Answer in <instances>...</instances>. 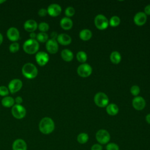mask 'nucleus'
Returning a JSON list of instances; mask_svg holds the SVG:
<instances>
[{"label": "nucleus", "mask_w": 150, "mask_h": 150, "mask_svg": "<svg viewBox=\"0 0 150 150\" xmlns=\"http://www.w3.org/2000/svg\"><path fill=\"white\" fill-rule=\"evenodd\" d=\"M108 22H109V25H110L111 27H117L120 25L121 22V20L118 16H113L110 18Z\"/></svg>", "instance_id": "nucleus-28"}, {"label": "nucleus", "mask_w": 150, "mask_h": 150, "mask_svg": "<svg viewBox=\"0 0 150 150\" xmlns=\"http://www.w3.org/2000/svg\"><path fill=\"white\" fill-rule=\"evenodd\" d=\"M111 139V136L108 131L104 129L98 130L96 134V139L101 145L107 144Z\"/></svg>", "instance_id": "nucleus-4"}, {"label": "nucleus", "mask_w": 150, "mask_h": 150, "mask_svg": "<svg viewBox=\"0 0 150 150\" xmlns=\"http://www.w3.org/2000/svg\"><path fill=\"white\" fill-rule=\"evenodd\" d=\"M147 20V16L143 12H137L134 17V22L137 26L144 25Z\"/></svg>", "instance_id": "nucleus-17"}, {"label": "nucleus", "mask_w": 150, "mask_h": 150, "mask_svg": "<svg viewBox=\"0 0 150 150\" xmlns=\"http://www.w3.org/2000/svg\"><path fill=\"white\" fill-rule=\"evenodd\" d=\"M6 2L5 0H0V5L2 4L3 3H4V2Z\"/></svg>", "instance_id": "nucleus-43"}, {"label": "nucleus", "mask_w": 150, "mask_h": 150, "mask_svg": "<svg viewBox=\"0 0 150 150\" xmlns=\"http://www.w3.org/2000/svg\"><path fill=\"white\" fill-rule=\"evenodd\" d=\"M79 37L82 40L87 41L91 38L92 32L90 30L87 29H83L79 33Z\"/></svg>", "instance_id": "nucleus-23"}, {"label": "nucleus", "mask_w": 150, "mask_h": 150, "mask_svg": "<svg viewBox=\"0 0 150 150\" xmlns=\"http://www.w3.org/2000/svg\"><path fill=\"white\" fill-rule=\"evenodd\" d=\"M1 104L5 108H12L15 104V99L11 96H6L2 98Z\"/></svg>", "instance_id": "nucleus-20"}, {"label": "nucleus", "mask_w": 150, "mask_h": 150, "mask_svg": "<svg viewBox=\"0 0 150 150\" xmlns=\"http://www.w3.org/2000/svg\"><path fill=\"white\" fill-rule=\"evenodd\" d=\"M36 40L39 43H46L49 40V36L45 32H39L37 34Z\"/></svg>", "instance_id": "nucleus-26"}, {"label": "nucleus", "mask_w": 150, "mask_h": 150, "mask_svg": "<svg viewBox=\"0 0 150 150\" xmlns=\"http://www.w3.org/2000/svg\"><path fill=\"white\" fill-rule=\"evenodd\" d=\"M11 113L15 118L17 120H21L26 116V110L25 107L22 105L15 104L11 108Z\"/></svg>", "instance_id": "nucleus-6"}, {"label": "nucleus", "mask_w": 150, "mask_h": 150, "mask_svg": "<svg viewBox=\"0 0 150 150\" xmlns=\"http://www.w3.org/2000/svg\"><path fill=\"white\" fill-rule=\"evenodd\" d=\"M60 55H61V57L62 58V59L64 61L67 62H71L74 57L73 52L70 50L67 49H63L61 52Z\"/></svg>", "instance_id": "nucleus-21"}, {"label": "nucleus", "mask_w": 150, "mask_h": 150, "mask_svg": "<svg viewBox=\"0 0 150 150\" xmlns=\"http://www.w3.org/2000/svg\"><path fill=\"white\" fill-rule=\"evenodd\" d=\"M38 24L34 19H28L23 23L24 29L29 33L34 32L38 29Z\"/></svg>", "instance_id": "nucleus-16"}, {"label": "nucleus", "mask_w": 150, "mask_h": 150, "mask_svg": "<svg viewBox=\"0 0 150 150\" xmlns=\"http://www.w3.org/2000/svg\"><path fill=\"white\" fill-rule=\"evenodd\" d=\"M145 120L146 121V122L149 124H150V113L147 114L145 117Z\"/></svg>", "instance_id": "nucleus-41"}, {"label": "nucleus", "mask_w": 150, "mask_h": 150, "mask_svg": "<svg viewBox=\"0 0 150 150\" xmlns=\"http://www.w3.org/2000/svg\"><path fill=\"white\" fill-rule=\"evenodd\" d=\"M46 49L50 54H55L58 52L59 45L55 39H50L46 42Z\"/></svg>", "instance_id": "nucleus-12"}, {"label": "nucleus", "mask_w": 150, "mask_h": 150, "mask_svg": "<svg viewBox=\"0 0 150 150\" xmlns=\"http://www.w3.org/2000/svg\"><path fill=\"white\" fill-rule=\"evenodd\" d=\"M106 150H120V146L115 142H108L106 144Z\"/></svg>", "instance_id": "nucleus-31"}, {"label": "nucleus", "mask_w": 150, "mask_h": 150, "mask_svg": "<svg viewBox=\"0 0 150 150\" xmlns=\"http://www.w3.org/2000/svg\"><path fill=\"white\" fill-rule=\"evenodd\" d=\"M35 60L39 66H44L49 60V54L43 51L38 52L35 55Z\"/></svg>", "instance_id": "nucleus-10"}, {"label": "nucleus", "mask_w": 150, "mask_h": 150, "mask_svg": "<svg viewBox=\"0 0 150 150\" xmlns=\"http://www.w3.org/2000/svg\"><path fill=\"white\" fill-rule=\"evenodd\" d=\"M23 83L19 79H13L11 80L8 85V88L9 93L15 94L18 92L22 87Z\"/></svg>", "instance_id": "nucleus-8"}, {"label": "nucleus", "mask_w": 150, "mask_h": 150, "mask_svg": "<svg viewBox=\"0 0 150 150\" xmlns=\"http://www.w3.org/2000/svg\"><path fill=\"white\" fill-rule=\"evenodd\" d=\"M94 101L96 105L99 107H105L109 103V99L108 96L103 92H98L96 93L94 97Z\"/></svg>", "instance_id": "nucleus-5"}, {"label": "nucleus", "mask_w": 150, "mask_h": 150, "mask_svg": "<svg viewBox=\"0 0 150 150\" xmlns=\"http://www.w3.org/2000/svg\"><path fill=\"white\" fill-rule=\"evenodd\" d=\"M144 13L145 15H150V4L147 5L145 8H144Z\"/></svg>", "instance_id": "nucleus-38"}, {"label": "nucleus", "mask_w": 150, "mask_h": 150, "mask_svg": "<svg viewBox=\"0 0 150 150\" xmlns=\"http://www.w3.org/2000/svg\"><path fill=\"white\" fill-rule=\"evenodd\" d=\"M19 47H20V45L18 42H12V43L10 44V45L9 46V50L11 53H16L17 52H18V50H19Z\"/></svg>", "instance_id": "nucleus-30"}, {"label": "nucleus", "mask_w": 150, "mask_h": 150, "mask_svg": "<svg viewBox=\"0 0 150 150\" xmlns=\"http://www.w3.org/2000/svg\"><path fill=\"white\" fill-rule=\"evenodd\" d=\"M23 102V98L21 96H17L15 98V104H21Z\"/></svg>", "instance_id": "nucleus-37"}, {"label": "nucleus", "mask_w": 150, "mask_h": 150, "mask_svg": "<svg viewBox=\"0 0 150 150\" xmlns=\"http://www.w3.org/2000/svg\"><path fill=\"white\" fill-rule=\"evenodd\" d=\"M92 67L87 63H82L77 69V74L81 77H87L92 73Z\"/></svg>", "instance_id": "nucleus-9"}, {"label": "nucleus", "mask_w": 150, "mask_h": 150, "mask_svg": "<svg viewBox=\"0 0 150 150\" xmlns=\"http://www.w3.org/2000/svg\"><path fill=\"white\" fill-rule=\"evenodd\" d=\"M22 75L28 79H33L38 74L37 67L32 63H26L23 64L21 69Z\"/></svg>", "instance_id": "nucleus-2"}, {"label": "nucleus", "mask_w": 150, "mask_h": 150, "mask_svg": "<svg viewBox=\"0 0 150 150\" xmlns=\"http://www.w3.org/2000/svg\"><path fill=\"white\" fill-rule=\"evenodd\" d=\"M76 59L79 62L84 63L87 59V55L85 52L79 51L76 54Z\"/></svg>", "instance_id": "nucleus-27"}, {"label": "nucleus", "mask_w": 150, "mask_h": 150, "mask_svg": "<svg viewBox=\"0 0 150 150\" xmlns=\"http://www.w3.org/2000/svg\"><path fill=\"white\" fill-rule=\"evenodd\" d=\"M130 91L131 93L132 94V96H138V95L140 93V88L139 87L137 86V85H134L132 86L131 88H130Z\"/></svg>", "instance_id": "nucleus-34"}, {"label": "nucleus", "mask_w": 150, "mask_h": 150, "mask_svg": "<svg viewBox=\"0 0 150 150\" xmlns=\"http://www.w3.org/2000/svg\"><path fill=\"white\" fill-rule=\"evenodd\" d=\"M7 38L12 42H17L20 38V32L16 27H10L6 31Z\"/></svg>", "instance_id": "nucleus-11"}, {"label": "nucleus", "mask_w": 150, "mask_h": 150, "mask_svg": "<svg viewBox=\"0 0 150 150\" xmlns=\"http://www.w3.org/2000/svg\"><path fill=\"white\" fill-rule=\"evenodd\" d=\"M132 105L135 110L139 111L145 108L146 102L143 97L141 96H137L132 100Z\"/></svg>", "instance_id": "nucleus-15"}, {"label": "nucleus", "mask_w": 150, "mask_h": 150, "mask_svg": "<svg viewBox=\"0 0 150 150\" xmlns=\"http://www.w3.org/2000/svg\"><path fill=\"white\" fill-rule=\"evenodd\" d=\"M9 94V91L8 88L5 86H0V96L3 97L8 96Z\"/></svg>", "instance_id": "nucleus-33"}, {"label": "nucleus", "mask_w": 150, "mask_h": 150, "mask_svg": "<svg viewBox=\"0 0 150 150\" xmlns=\"http://www.w3.org/2000/svg\"><path fill=\"white\" fill-rule=\"evenodd\" d=\"M38 28L40 32H46L49 29V25L47 22H42L38 24Z\"/></svg>", "instance_id": "nucleus-29"}, {"label": "nucleus", "mask_w": 150, "mask_h": 150, "mask_svg": "<svg viewBox=\"0 0 150 150\" xmlns=\"http://www.w3.org/2000/svg\"><path fill=\"white\" fill-rule=\"evenodd\" d=\"M64 13H65V15L66 16V17H67V18L71 17L75 13V9H74V8H73L71 6H69L66 8Z\"/></svg>", "instance_id": "nucleus-32"}, {"label": "nucleus", "mask_w": 150, "mask_h": 150, "mask_svg": "<svg viewBox=\"0 0 150 150\" xmlns=\"http://www.w3.org/2000/svg\"><path fill=\"white\" fill-rule=\"evenodd\" d=\"M55 128L54 121L49 117L42 118L39 123V129L44 135H49L53 132Z\"/></svg>", "instance_id": "nucleus-1"}, {"label": "nucleus", "mask_w": 150, "mask_h": 150, "mask_svg": "<svg viewBox=\"0 0 150 150\" xmlns=\"http://www.w3.org/2000/svg\"><path fill=\"white\" fill-rule=\"evenodd\" d=\"M3 40H4L3 35H2V34L0 32V45L2 43V42H3Z\"/></svg>", "instance_id": "nucleus-42"}, {"label": "nucleus", "mask_w": 150, "mask_h": 150, "mask_svg": "<svg viewBox=\"0 0 150 150\" xmlns=\"http://www.w3.org/2000/svg\"><path fill=\"white\" fill-rule=\"evenodd\" d=\"M73 23L72 20L70 18H67L66 16L62 18L60 21V25L61 28L65 30L71 29L73 27Z\"/></svg>", "instance_id": "nucleus-19"}, {"label": "nucleus", "mask_w": 150, "mask_h": 150, "mask_svg": "<svg viewBox=\"0 0 150 150\" xmlns=\"http://www.w3.org/2000/svg\"><path fill=\"white\" fill-rule=\"evenodd\" d=\"M94 25L98 29L103 30L106 29L108 28L109 25V22L104 15L102 14H98L94 18Z\"/></svg>", "instance_id": "nucleus-7"}, {"label": "nucleus", "mask_w": 150, "mask_h": 150, "mask_svg": "<svg viewBox=\"0 0 150 150\" xmlns=\"http://www.w3.org/2000/svg\"><path fill=\"white\" fill-rule=\"evenodd\" d=\"M56 41L58 43L63 45L67 46L71 43V37L66 33H60L58 35L57 38L56 39Z\"/></svg>", "instance_id": "nucleus-18"}, {"label": "nucleus", "mask_w": 150, "mask_h": 150, "mask_svg": "<svg viewBox=\"0 0 150 150\" xmlns=\"http://www.w3.org/2000/svg\"><path fill=\"white\" fill-rule=\"evenodd\" d=\"M103 145L98 144V143H96L93 144L90 148V150H103Z\"/></svg>", "instance_id": "nucleus-36"}, {"label": "nucleus", "mask_w": 150, "mask_h": 150, "mask_svg": "<svg viewBox=\"0 0 150 150\" xmlns=\"http://www.w3.org/2000/svg\"><path fill=\"white\" fill-rule=\"evenodd\" d=\"M12 150H28V145L26 141L22 138H17L13 141L12 144Z\"/></svg>", "instance_id": "nucleus-14"}, {"label": "nucleus", "mask_w": 150, "mask_h": 150, "mask_svg": "<svg viewBox=\"0 0 150 150\" xmlns=\"http://www.w3.org/2000/svg\"><path fill=\"white\" fill-rule=\"evenodd\" d=\"M47 14L52 17H56L62 12V8L57 4H51L47 8Z\"/></svg>", "instance_id": "nucleus-13"}, {"label": "nucleus", "mask_w": 150, "mask_h": 150, "mask_svg": "<svg viewBox=\"0 0 150 150\" xmlns=\"http://www.w3.org/2000/svg\"><path fill=\"white\" fill-rule=\"evenodd\" d=\"M89 137L86 132H81L77 137V141L80 144H85L88 142Z\"/></svg>", "instance_id": "nucleus-25"}, {"label": "nucleus", "mask_w": 150, "mask_h": 150, "mask_svg": "<svg viewBox=\"0 0 150 150\" xmlns=\"http://www.w3.org/2000/svg\"><path fill=\"white\" fill-rule=\"evenodd\" d=\"M23 51L28 54H36L39 49V43L33 39H28L23 44Z\"/></svg>", "instance_id": "nucleus-3"}, {"label": "nucleus", "mask_w": 150, "mask_h": 150, "mask_svg": "<svg viewBox=\"0 0 150 150\" xmlns=\"http://www.w3.org/2000/svg\"><path fill=\"white\" fill-rule=\"evenodd\" d=\"M36 36H37V34L34 32H31L29 34V37H30V39H36Z\"/></svg>", "instance_id": "nucleus-40"}, {"label": "nucleus", "mask_w": 150, "mask_h": 150, "mask_svg": "<svg viewBox=\"0 0 150 150\" xmlns=\"http://www.w3.org/2000/svg\"><path fill=\"white\" fill-rule=\"evenodd\" d=\"M106 111L107 114L110 115L114 116L118 114L119 111V108L117 105L114 103H110L106 107Z\"/></svg>", "instance_id": "nucleus-22"}, {"label": "nucleus", "mask_w": 150, "mask_h": 150, "mask_svg": "<svg viewBox=\"0 0 150 150\" xmlns=\"http://www.w3.org/2000/svg\"><path fill=\"white\" fill-rule=\"evenodd\" d=\"M38 14L40 17H44V16H46V15L47 14V9H45L43 8H40V9H39V11L38 12Z\"/></svg>", "instance_id": "nucleus-35"}, {"label": "nucleus", "mask_w": 150, "mask_h": 150, "mask_svg": "<svg viewBox=\"0 0 150 150\" xmlns=\"http://www.w3.org/2000/svg\"><path fill=\"white\" fill-rule=\"evenodd\" d=\"M57 36H58V35L56 32H52L50 34V38H51V39H53L56 40Z\"/></svg>", "instance_id": "nucleus-39"}, {"label": "nucleus", "mask_w": 150, "mask_h": 150, "mask_svg": "<svg viewBox=\"0 0 150 150\" xmlns=\"http://www.w3.org/2000/svg\"><path fill=\"white\" fill-rule=\"evenodd\" d=\"M111 62L115 64H117L120 63L121 60V55L117 51H113L111 52L110 56Z\"/></svg>", "instance_id": "nucleus-24"}]
</instances>
